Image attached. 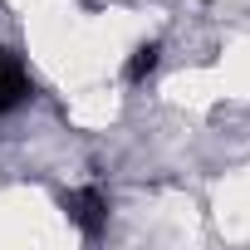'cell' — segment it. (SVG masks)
Segmentation results:
<instances>
[{"label":"cell","mask_w":250,"mask_h":250,"mask_svg":"<svg viewBox=\"0 0 250 250\" xmlns=\"http://www.w3.org/2000/svg\"><path fill=\"white\" fill-rule=\"evenodd\" d=\"M64 211H69V221H74L83 235H98L103 221H108V196H103L98 187H83V191H69V196H64Z\"/></svg>","instance_id":"6da1fadb"},{"label":"cell","mask_w":250,"mask_h":250,"mask_svg":"<svg viewBox=\"0 0 250 250\" xmlns=\"http://www.w3.org/2000/svg\"><path fill=\"white\" fill-rule=\"evenodd\" d=\"M30 98V74L15 54H0V113H10Z\"/></svg>","instance_id":"7a4b0ae2"},{"label":"cell","mask_w":250,"mask_h":250,"mask_svg":"<svg viewBox=\"0 0 250 250\" xmlns=\"http://www.w3.org/2000/svg\"><path fill=\"white\" fill-rule=\"evenodd\" d=\"M157 54H162V44H157V40L138 44V49H133V59H128V69H123V79H128V83H143V79L157 69Z\"/></svg>","instance_id":"3957f363"}]
</instances>
